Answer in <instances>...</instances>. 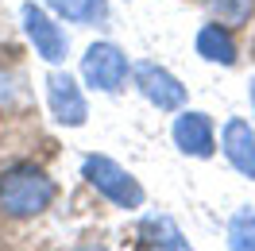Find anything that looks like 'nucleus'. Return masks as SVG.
<instances>
[{
  "mask_svg": "<svg viewBox=\"0 0 255 251\" xmlns=\"http://www.w3.org/2000/svg\"><path fill=\"white\" fill-rule=\"evenodd\" d=\"M209 4H213L217 23H224V27L248 23V16H252V8H255V0H209Z\"/></svg>",
  "mask_w": 255,
  "mask_h": 251,
  "instance_id": "obj_12",
  "label": "nucleus"
},
{
  "mask_svg": "<svg viewBox=\"0 0 255 251\" xmlns=\"http://www.w3.org/2000/svg\"><path fill=\"white\" fill-rule=\"evenodd\" d=\"M139 240L151 244V248H174V251L190 248V244H186V236L178 232V224L170 217H147L143 224H139Z\"/></svg>",
  "mask_w": 255,
  "mask_h": 251,
  "instance_id": "obj_10",
  "label": "nucleus"
},
{
  "mask_svg": "<svg viewBox=\"0 0 255 251\" xmlns=\"http://www.w3.org/2000/svg\"><path fill=\"white\" fill-rule=\"evenodd\" d=\"M54 201V182L35 166H12L0 174V213L12 220L39 217Z\"/></svg>",
  "mask_w": 255,
  "mask_h": 251,
  "instance_id": "obj_1",
  "label": "nucleus"
},
{
  "mask_svg": "<svg viewBox=\"0 0 255 251\" xmlns=\"http://www.w3.org/2000/svg\"><path fill=\"white\" fill-rule=\"evenodd\" d=\"M174 143L193 158L213 155V124H209L205 112H182L174 120Z\"/></svg>",
  "mask_w": 255,
  "mask_h": 251,
  "instance_id": "obj_8",
  "label": "nucleus"
},
{
  "mask_svg": "<svg viewBox=\"0 0 255 251\" xmlns=\"http://www.w3.org/2000/svg\"><path fill=\"white\" fill-rule=\"evenodd\" d=\"M81 74L85 81L101 89V93H116L128 78V58L120 54V47L112 43H93V47L81 54Z\"/></svg>",
  "mask_w": 255,
  "mask_h": 251,
  "instance_id": "obj_3",
  "label": "nucleus"
},
{
  "mask_svg": "<svg viewBox=\"0 0 255 251\" xmlns=\"http://www.w3.org/2000/svg\"><path fill=\"white\" fill-rule=\"evenodd\" d=\"M12 101V85H8V78H0V105H8Z\"/></svg>",
  "mask_w": 255,
  "mask_h": 251,
  "instance_id": "obj_14",
  "label": "nucleus"
},
{
  "mask_svg": "<svg viewBox=\"0 0 255 251\" xmlns=\"http://www.w3.org/2000/svg\"><path fill=\"white\" fill-rule=\"evenodd\" d=\"M252 109H255V78H252Z\"/></svg>",
  "mask_w": 255,
  "mask_h": 251,
  "instance_id": "obj_15",
  "label": "nucleus"
},
{
  "mask_svg": "<svg viewBox=\"0 0 255 251\" xmlns=\"http://www.w3.org/2000/svg\"><path fill=\"white\" fill-rule=\"evenodd\" d=\"M135 81H139L143 97L155 105V109H162V112H174V109L186 105V85H178L174 74L162 70V66H155V62H139L135 66Z\"/></svg>",
  "mask_w": 255,
  "mask_h": 251,
  "instance_id": "obj_4",
  "label": "nucleus"
},
{
  "mask_svg": "<svg viewBox=\"0 0 255 251\" xmlns=\"http://www.w3.org/2000/svg\"><path fill=\"white\" fill-rule=\"evenodd\" d=\"M23 31H27V39L35 43V54H39V58H47V62H62L66 58L62 27H58L47 12H39L35 4H23Z\"/></svg>",
  "mask_w": 255,
  "mask_h": 251,
  "instance_id": "obj_6",
  "label": "nucleus"
},
{
  "mask_svg": "<svg viewBox=\"0 0 255 251\" xmlns=\"http://www.w3.org/2000/svg\"><path fill=\"white\" fill-rule=\"evenodd\" d=\"M81 174H85V182L97 189V193H105L112 205H120V209H139L143 205V186L124 170V166H116L112 158L105 155H89L81 162Z\"/></svg>",
  "mask_w": 255,
  "mask_h": 251,
  "instance_id": "obj_2",
  "label": "nucleus"
},
{
  "mask_svg": "<svg viewBox=\"0 0 255 251\" xmlns=\"http://www.w3.org/2000/svg\"><path fill=\"white\" fill-rule=\"evenodd\" d=\"M47 101H50L54 120L66 124V127H81V124H85V116H89L78 81L70 78V74H62V70H54V74L47 78Z\"/></svg>",
  "mask_w": 255,
  "mask_h": 251,
  "instance_id": "obj_5",
  "label": "nucleus"
},
{
  "mask_svg": "<svg viewBox=\"0 0 255 251\" xmlns=\"http://www.w3.org/2000/svg\"><path fill=\"white\" fill-rule=\"evenodd\" d=\"M221 147H224V155H228V162L244 178L255 182V131H252V124L248 120H228L224 131H221Z\"/></svg>",
  "mask_w": 255,
  "mask_h": 251,
  "instance_id": "obj_7",
  "label": "nucleus"
},
{
  "mask_svg": "<svg viewBox=\"0 0 255 251\" xmlns=\"http://www.w3.org/2000/svg\"><path fill=\"white\" fill-rule=\"evenodd\" d=\"M228 244L232 248H255V209H240L228 224Z\"/></svg>",
  "mask_w": 255,
  "mask_h": 251,
  "instance_id": "obj_13",
  "label": "nucleus"
},
{
  "mask_svg": "<svg viewBox=\"0 0 255 251\" xmlns=\"http://www.w3.org/2000/svg\"><path fill=\"white\" fill-rule=\"evenodd\" d=\"M197 54L209 58V62H221V66L236 62V43L228 39L224 23H205V27L197 31Z\"/></svg>",
  "mask_w": 255,
  "mask_h": 251,
  "instance_id": "obj_9",
  "label": "nucleus"
},
{
  "mask_svg": "<svg viewBox=\"0 0 255 251\" xmlns=\"http://www.w3.org/2000/svg\"><path fill=\"white\" fill-rule=\"evenodd\" d=\"M70 23H101L109 16V0H43Z\"/></svg>",
  "mask_w": 255,
  "mask_h": 251,
  "instance_id": "obj_11",
  "label": "nucleus"
}]
</instances>
